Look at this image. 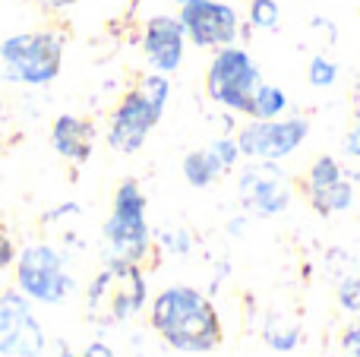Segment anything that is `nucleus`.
<instances>
[{
    "instance_id": "6ab92c4d",
    "label": "nucleus",
    "mask_w": 360,
    "mask_h": 357,
    "mask_svg": "<svg viewBox=\"0 0 360 357\" xmlns=\"http://www.w3.org/2000/svg\"><path fill=\"white\" fill-rule=\"evenodd\" d=\"M212 152H215V158L221 162V168L224 171H234L237 168V162H240V149H237V139L234 136H221V139H215V143L209 145Z\"/></svg>"
},
{
    "instance_id": "b1692460",
    "label": "nucleus",
    "mask_w": 360,
    "mask_h": 357,
    "mask_svg": "<svg viewBox=\"0 0 360 357\" xmlns=\"http://www.w3.org/2000/svg\"><path fill=\"white\" fill-rule=\"evenodd\" d=\"M38 4H41L44 10H67V6L79 4V0H38Z\"/></svg>"
},
{
    "instance_id": "f3484780",
    "label": "nucleus",
    "mask_w": 360,
    "mask_h": 357,
    "mask_svg": "<svg viewBox=\"0 0 360 357\" xmlns=\"http://www.w3.org/2000/svg\"><path fill=\"white\" fill-rule=\"evenodd\" d=\"M281 22L278 0H250L247 6V25L256 32H275Z\"/></svg>"
},
{
    "instance_id": "2eb2a0df",
    "label": "nucleus",
    "mask_w": 360,
    "mask_h": 357,
    "mask_svg": "<svg viewBox=\"0 0 360 357\" xmlns=\"http://www.w3.org/2000/svg\"><path fill=\"white\" fill-rule=\"evenodd\" d=\"M180 171H184V181L190 183V187L196 190H205L212 187V183L218 181V177L224 174L221 162L215 158V152L205 145V149H193L184 155V162H180Z\"/></svg>"
},
{
    "instance_id": "20e7f679",
    "label": "nucleus",
    "mask_w": 360,
    "mask_h": 357,
    "mask_svg": "<svg viewBox=\"0 0 360 357\" xmlns=\"http://www.w3.org/2000/svg\"><path fill=\"white\" fill-rule=\"evenodd\" d=\"M146 193L136 181H124L114 190V206L105 221L108 263H139L149 253V221Z\"/></svg>"
},
{
    "instance_id": "393cba45",
    "label": "nucleus",
    "mask_w": 360,
    "mask_h": 357,
    "mask_svg": "<svg viewBox=\"0 0 360 357\" xmlns=\"http://www.w3.org/2000/svg\"><path fill=\"white\" fill-rule=\"evenodd\" d=\"M348 345H360V320L348 329V332H345V348H348Z\"/></svg>"
},
{
    "instance_id": "423d86ee",
    "label": "nucleus",
    "mask_w": 360,
    "mask_h": 357,
    "mask_svg": "<svg viewBox=\"0 0 360 357\" xmlns=\"http://www.w3.org/2000/svg\"><path fill=\"white\" fill-rule=\"evenodd\" d=\"M143 304L146 282L136 263H108V269L98 272V278L89 288V313L105 326L139 313Z\"/></svg>"
},
{
    "instance_id": "dca6fc26",
    "label": "nucleus",
    "mask_w": 360,
    "mask_h": 357,
    "mask_svg": "<svg viewBox=\"0 0 360 357\" xmlns=\"http://www.w3.org/2000/svg\"><path fill=\"white\" fill-rule=\"evenodd\" d=\"M288 111V95L281 92L278 86L262 79L253 92V101H250V120H272V117H281Z\"/></svg>"
},
{
    "instance_id": "f03ea898",
    "label": "nucleus",
    "mask_w": 360,
    "mask_h": 357,
    "mask_svg": "<svg viewBox=\"0 0 360 357\" xmlns=\"http://www.w3.org/2000/svg\"><path fill=\"white\" fill-rule=\"evenodd\" d=\"M171 98V79L165 73H146L136 89L117 101L108 120V145L120 155H133L146 145L149 133L158 126Z\"/></svg>"
},
{
    "instance_id": "7ed1b4c3",
    "label": "nucleus",
    "mask_w": 360,
    "mask_h": 357,
    "mask_svg": "<svg viewBox=\"0 0 360 357\" xmlns=\"http://www.w3.org/2000/svg\"><path fill=\"white\" fill-rule=\"evenodd\" d=\"M63 38L54 29L16 32L0 41V70L19 86H48L60 76Z\"/></svg>"
},
{
    "instance_id": "9b49d317",
    "label": "nucleus",
    "mask_w": 360,
    "mask_h": 357,
    "mask_svg": "<svg viewBox=\"0 0 360 357\" xmlns=\"http://www.w3.org/2000/svg\"><path fill=\"white\" fill-rule=\"evenodd\" d=\"M304 193L319 215H342L357 200L354 181H351V174L345 171V164L335 155H319L307 168Z\"/></svg>"
},
{
    "instance_id": "4be33fe9",
    "label": "nucleus",
    "mask_w": 360,
    "mask_h": 357,
    "mask_svg": "<svg viewBox=\"0 0 360 357\" xmlns=\"http://www.w3.org/2000/svg\"><path fill=\"white\" fill-rule=\"evenodd\" d=\"M165 244H171V250H177V253H186L190 250V234L186 231H177V234H165Z\"/></svg>"
},
{
    "instance_id": "a878e982",
    "label": "nucleus",
    "mask_w": 360,
    "mask_h": 357,
    "mask_svg": "<svg viewBox=\"0 0 360 357\" xmlns=\"http://www.w3.org/2000/svg\"><path fill=\"white\" fill-rule=\"evenodd\" d=\"M86 357H111V351H108L105 345H92V348H89V354H86Z\"/></svg>"
},
{
    "instance_id": "39448f33",
    "label": "nucleus",
    "mask_w": 360,
    "mask_h": 357,
    "mask_svg": "<svg viewBox=\"0 0 360 357\" xmlns=\"http://www.w3.org/2000/svg\"><path fill=\"white\" fill-rule=\"evenodd\" d=\"M262 82V73L247 48L240 44H224L212 54L205 67V95L218 108L231 114H250L256 86Z\"/></svg>"
},
{
    "instance_id": "1a4fd4ad",
    "label": "nucleus",
    "mask_w": 360,
    "mask_h": 357,
    "mask_svg": "<svg viewBox=\"0 0 360 357\" xmlns=\"http://www.w3.org/2000/svg\"><path fill=\"white\" fill-rule=\"evenodd\" d=\"M16 282L32 301L60 304L73 291V278L63 272V259L54 247L32 244L16 263Z\"/></svg>"
},
{
    "instance_id": "ddd939ff",
    "label": "nucleus",
    "mask_w": 360,
    "mask_h": 357,
    "mask_svg": "<svg viewBox=\"0 0 360 357\" xmlns=\"http://www.w3.org/2000/svg\"><path fill=\"white\" fill-rule=\"evenodd\" d=\"M38 348H41V332L22 297L4 294L0 297V357H38Z\"/></svg>"
},
{
    "instance_id": "a211bd4d",
    "label": "nucleus",
    "mask_w": 360,
    "mask_h": 357,
    "mask_svg": "<svg viewBox=\"0 0 360 357\" xmlns=\"http://www.w3.org/2000/svg\"><path fill=\"white\" fill-rule=\"evenodd\" d=\"M307 79H310L313 89H329L335 86L338 79V63L326 54H313L310 57V67H307Z\"/></svg>"
},
{
    "instance_id": "0eeeda50",
    "label": "nucleus",
    "mask_w": 360,
    "mask_h": 357,
    "mask_svg": "<svg viewBox=\"0 0 360 357\" xmlns=\"http://www.w3.org/2000/svg\"><path fill=\"white\" fill-rule=\"evenodd\" d=\"M310 136L307 117H272V120H247L237 130V149L250 162H285L291 158Z\"/></svg>"
},
{
    "instance_id": "c85d7f7f",
    "label": "nucleus",
    "mask_w": 360,
    "mask_h": 357,
    "mask_svg": "<svg viewBox=\"0 0 360 357\" xmlns=\"http://www.w3.org/2000/svg\"><path fill=\"white\" fill-rule=\"evenodd\" d=\"M357 98H360V79H357Z\"/></svg>"
},
{
    "instance_id": "f8f14e48",
    "label": "nucleus",
    "mask_w": 360,
    "mask_h": 357,
    "mask_svg": "<svg viewBox=\"0 0 360 357\" xmlns=\"http://www.w3.org/2000/svg\"><path fill=\"white\" fill-rule=\"evenodd\" d=\"M143 54L155 73H177L186 54V32L177 16L171 13H158V16L146 19L143 29Z\"/></svg>"
},
{
    "instance_id": "aec40b11",
    "label": "nucleus",
    "mask_w": 360,
    "mask_h": 357,
    "mask_svg": "<svg viewBox=\"0 0 360 357\" xmlns=\"http://www.w3.org/2000/svg\"><path fill=\"white\" fill-rule=\"evenodd\" d=\"M338 304H342L345 310H351V313H360V275L342 282V288H338Z\"/></svg>"
},
{
    "instance_id": "4468645a",
    "label": "nucleus",
    "mask_w": 360,
    "mask_h": 357,
    "mask_svg": "<svg viewBox=\"0 0 360 357\" xmlns=\"http://www.w3.org/2000/svg\"><path fill=\"white\" fill-rule=\"evenodd\" d=\"M95 136H98V130H95L92 120L76 117V114H60L54 120V126H51V145H54V152L73 164L89 162V155L95 149Z\"/></svg>"
},
{
    "instance_id": "5701e85b",
    "label": "nucleus",
    "mask_w": 360,
    "mask_h": 357,
    "mask_svg": "<svg viewBox=\"0 0 360 357\" xmlns=\"http://www.w3.org/2000/svg\"><path fill=\"white\" fill-rule=\"evenodd\" d=\"M10 263H13V244H10V238L4 234V228H0V269L10 266Z\"/></svg>"
},
{
    "instance_id": "f257e3e1",
    "label": "nucleus",
    "mask_w": 360,
    "mask_h": 357,
    "mask_svg": "<svg viewBox=\"0 0 360 357\" xmlns=\"http://www.w3.org/2000/svg\"><path fill=\"white\" fill-rule=\"evenodd\" d=\"M152 326L177 351H212L221 342L218 313L196 288H168L152 304Z\"/></svg>"
},
{
    "instance_id": "bb28decb",
    "label": "nucleus",
    "mask_w": 360,
    "mask_h": 357,
    "mask_svg": "<svg viewBox=\"0 0 360 357\" xmlns=\"http://www.w3.org/2000/svg\"><path fill=\"white\" fill-rule=\"evenodd\" d=\"M174 4H177V6H184V4H193V0H174Z\"/></svg>"
},
{
    "instance_id": "9d476101",
    "label": "nucleus",
    "mask_w": 360,
    "mask_h": 357,
    "mask_svg": "<svg viewBox=\"0 0 360 357\" xmlns=\"http://www.w3.org/2000/svg\"><path fill=\"white\" fill-rule=\"evenodd\" d=\"M237 190H240L243 206L262 219L281 215L294 200V187L278 168V162H250L237 177Z\"/></svg>"
},
{
    "instance_id": "412c9836",
    "label": "nucleus",
    "mask_w": 360,
    "mask_h": 357,
    "mask_svg": "<svg viewBox=\"0 0 360 357\" xmlns=\"http://www.w3.org/2000/svg\"><path fill=\"white\" fill-rule=\"evenodd\" d=\"M345 155L360 162V111H357L354 124H351V130L345 133Z\"/></svg>"
},
{
    "instance_id": "cd10ccee",
    "label": "nucleus",
    "mask_w": 360,
    "mask_h": 357,
    "mask_svg": "<svg viewBox=\"0 0 360 357\" xmlns=\"http://www.w3.org/2000/svg\"><path fill=\"white\" fill-rule=\"evenodd\" d=\"M57 357H73V354H70V351H60V354H57Z\"/></svg>"
},
{
    "instance_id": "6e6552de",
    "label": "nucleus",
    "mask_w": 360,
    "mask_h": 357,
    "mask_svg": "<svg viewBox=\"0 0 360 357\" xmlns=\"http://www.w3.org/2000/svg\"><path fill=\"white\" fill-rule=\"evenodd\" d=\"M177 19L186 32V41L202 51L237 44L243 35V19L237 6L228 0H193V4L180 6Z\"/></svg>"
}]
</instances>
